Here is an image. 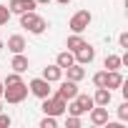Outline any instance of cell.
Returning a JSON list of instances; mask_svg holds the SVG:
<instances>
[{
	"label": "cell",
	"mask_w": 128,
	"mask_h": 128,
	"mask_svg": "<svg viewBox=\"0 0 128 128\" xmlns=\"http://www.w3.org/2000/svg\"><path fill=\"white\" fill-rule=\"evenodd\" d=\"M40 108H43V113L45 116H63L66 113V108H68V100L66 98H60L58 93L55 96H48V98H43V103H40Z\"/></svg>",
	"instance_id": "6da1fadb"
},
{
	"label": "cell",
	"mask_w": 128,
	"mask_h": 128,
	"mask_svg": "<svg viewBox=\"0 0 128 128\" xmlns=\"http://www.w3.org/2000/svg\"><path fill=\"white\" fill-rule=\"evenodd\" d=\"M20 25H23V28H28L30 33H35V35H40V33L48 28V23H45L40 15H35L33 10H28V13H20Z\"/></svg>",
	"instance_id": "7a4b0ae2"
},
{
	"label": "cell",
	"mask_w": 128,
	"mask_h": 128,
	"mask_svg": "<svg viewBox=\"0 0 128 128\" xmlns=\"http://www.w3.org/2000/svg\"><path fill=\"white\" fill-rule=\"evenodd\" d=\"M93 106H96V103H93V98H90V96H86V93H78V96L73 98V103H70L66 110H68L70 116H83V113H88Z\"/></svg>",
	"instance_id": "3957f363"
},
{
	"label": "cell",
	"mask_w": 128,
	"mask_h": 128,
	"mask_svg": "<svg viewBox=\"0 0 128 128\" xmlns=\"http://www.w3.org/2000/svg\"><path fill=\"white\" fill-rule=\"evenodd\" d=\"M25 96H28V86H25V83L5 86V90H3V98H5L8 103H20V100H25Z\"/></svg>",
	"instance_id": "277c9868"
},
{
	"label": "cell",
	"mask_w": 128,
	"mask_h": 128,
	"mask_svg": "<svg viewBox=\"0 0 128 128\" xmlns=\"http://www.w3.org/2000/svg\"><path fill=\"white\" fill-rule=\"evenodd\" d=\"M90 20H93V15L88 13V10H78L73 18H70V23H68V28L73 30V33H83L88 25H90Z\"/></svg>",
	"instance_id": "5b68a950"
},
{
	"label": "cell",
	"mask_w": 128,
	"mask_h": 128,
	"mask_svg": "<svg viewBox=\"0 0 128 128\" xmlns=\"http://www.w3.org/2000/svg\"><path fill=\"white\" fill-rule=\"evenodd\" d=\"M28 90H30L33 96H38V98L43 100V98H48V96H50V83H48V80H45V78L40 76V78H33V80H30Z\"/></svg>",
	"instance_id": "8992f818"
},
{
	"label": "cell",
	"mask_w": 128,
	"mask_h": 128,
	"mask_svg": "<svg viewBox=\"0 0 128 128\" xmlns=\"http://www.w3.org/2000/svg\"><path fill=\"white\" fill-rule=\"evenodd\" d=\"M73 55H76V63H80V66H88V63H93V60H96V48L86 43V45H83V48H78Z\"/></svg>",
	"instance_id": "52a82bcc"
},
{
	"label": "cell",
	"mask_w": 128,
	"mask_h": 128,
	"mask_svg": "<svg viewBox=\"0 0 128 128\" xmlns=\"http://www.w3.org/2000/svg\"><path fill=\"white\" fill-rule=\"evenodd\" d=\"M58 96H60V98H66V100H73V98L78 96V83H76V80H63V78H60Z\"/></svg>",
	"instance_id": "ba28073f"
},
{
	"label": "cell",
	"mask_w": 128,
	"mask_h": 128,
	"mask_svg": "<svg viewBox=\"0 0 128 128\" xmlns=\"http://www.w3.org/2000/svg\"><path fill=\"white\" fill-rule=\"evenodd\" d=\"M108 120V106H93L90 108V123L93 126H106Z\"/></svg>",
	"instance_id": "9c48e42d"
},
{
	"label": "cell",
	"mask_w": 128,
	"mask_h": 128,
	"mask_svg": "<svg viewBox=\"0 0 128 128\" xmlns=\"http://www.w3.org/2000/svg\"><path fill=\"white\" fill-rule=\"evenodd\" d=\"M35 5H38L35 0H10V5H8V8H10V13H18V15H20V13L33 10Z\"/></svg>",
	"instance_id": "30bf717a"
},
{
	"label": "cell",
	"mask_w": 128,
	"mask_h": 128,
	"mask_svg": "<svg viewBox=\"0 0 128 128\" xmlns=\"http://www.w3.org/2000/svg\"><path fill=\"white\" fill-rule=\"evenodd\" d=\"M43 78L48 83H58L63 78V68L58 66V63H55V66H48V68H43Z\"/></svg>",
	"instance_id": "8fae6325"
},
{
	"label": "cell",
	"mask_w": 128,
	"mask_h": 128,
	"mask_svg": "<svg viewBox=\"0 0 128 128\" xmlns=\"http://www.w3.org/2000/svg\"><path fill=\"white\" fill-rule=\"evenodd\" d=\"M63 73H68V80H76V83L86 78V68L80 66V63H73V66H68Z\"/></svg>",
	"instance_id": "7c38bea8"
},
{
	"label": "cell",
	"mask_w": 128,
	"mask_h": 128,
	"mask_svg": "<svg viewBox=\"0 0 128 128\" xmlns=\"http://www.w3.org/2000/svg\"><path fill=\"white\" fill-rule=\"evenodd\" d=\"M10 68L15 73H25L28 70V58L23 53H13V60H10Z\"/></svg>",
	"instance_id": "4fadbf2b"
},
{
	"label": "cell",
	"mask_w": 128,
	"mask_h": 128,
	"mask_svg": "<svg viewBox=\"0 0 128 128\" xmlns=\"http://www.w3.org/2000/svg\"><path fill=\"white\" fill-rule=\"evenodd\" d=\"M5 45H8L10 53H23V50H25V38H23V35H10Z\"/></svg>",
	"instance_id": "5bb4252c"
},
{
	"label": "cell",
	"mask_w": 128,
	"mask_h": 128,
	"mask_svg": "<svg viewBox=\"0 0 128 128\" xmlns=\"http://www.w3.org/2000/svg\"><path fill=\"white\" fill-rule=\"evenodd\" d=\"M123 76L118 70H106V88H120Z\"/></svg>",
	"instance_id": "9a60e30c"
},
{
	"label": "cell",
	"mask_w": 128,
	"mask_h": 128,
	"mask_svg": "<svg viewBox=\"0 0 128 128\" xmlns=\"http://www.w3.org/2000/svg\"><path fill=\"white\" fill-rule=\"evenodd\" d=\"M110 98H113V96H110V88H98L96 96H93V103H96V106H108Z\"/></svg>",
	"instance_id": "2e32d148"
},
{
	"label": "cell",
	"mask_w": 128,
	"mask_h": 128,
	"mask_svg": "<svg viewBox=\"0 0 128 128\" xmlns=\"http://www.w3.org/2000/svg\"><path fill=\"white\" fill-rule=\"evenodd\" d=\"M55 63H58V66H60L63 70H66L68 66H73V63H76V55H73L70 50H63V53H58V58H55Z\"/></svg>",
	"instance_id": "e0dca14e"
},
{
	"label": "cell",
	"mask_w": 128,
	"mask_h": 128,
	"mask_svg": "<svg viewBox=\"0 0 128 128\" xmlns=\"http://www.w3.org/2000/svg\"><path fill=\"white\" fill-rule=\"evenodd\" d=\"M83 45H86V40L80 38V33H73V35L68 38V43H66V48H68L70 53H76V50H78V48H83Z\"/></svg>",
	"instance_id": "ac0fdd59"
},
{
	"label": "cell",
	"mask_w": 128,
	"mask_h": 128,
	"mask_svg": "<svg viewBox=\"0 0 128 128\" xmlns=\"http://www.w3.org/2000/svg\"><path fill=\"white\" fill-rule=\"evenodd\" d=\"M103 66H106V70H118L123 66V60H120V55H106Z\"/></svg>",
	"instance_id": "d6986e66"
},
{
	"label": "cell",
	"mask_w": 128,
	"mask_h": 128,
	"mask_svg": "<svg viewBox=\"0 0 128 128\" xmlns=\"http://www.w3.org/2000/svg\"><path fill=\"white\" fill-rule=\"evenodd\" d=\"M15 83H23V78H20V73H8L5 76V80H3V86H15Z\"/></svg>",
	"instance_id": "ffe728a7"
},
{
	"label": "cell",
	"mask_w": 128,
	"mask_h": 128,
	"mask_svg": "<svg viewBox=\"0 0 128 128\" xmlns=\"http://www.w3.org/2000/svg\"><path fill=\"white\" fill-rule=\"evenodd\" d=\"M10 8L8 5H0V25H8V20H10Z\"/></svg>",
	"instance_id": "44dd1931"
},
{
	"label": "cell",
	"mask_w": 128,
	"mask_h": 128,
	"mask_svg": "<svg viewBox=\"0 0 128 128\" xmlns=\"http://www.w3.org/2000/svg\"><path fill=\"white\" fill-rule=\"evenodd\" d=\"M93 83H96V88H106V70L96 73V76H93Z\"/></svg>",
	"instance_id": "7402d4cb"
},
{
	"label": "cell",
	"mask_w": 128,
	"mask_h": 128,
	"mask_svg": "<svg viewBox=\"0 0 128 128\" xmlns=\"http://www.w3.org/2000/svg\"><path fill=\"white\" fill-rule=\"evenodd\" d=\"M58 126V120H55V116H45L43 120H40V128H55Z\"/></svg>",
	"instance_id": "603a6c76"
},
{
	"label": "cell",
	"mask_w": 128,
	"mask_h": 128,
	"mask_svg": "<svg viewBox=\"0 0 128 128\" xmlns=\"http://www.w3.org/2000/svg\"><path fill=\"white\" fill-rule=\"evenodd\" d=\"M118 118H120V120H128V100H123V103L118 106Z\"/></svg>",
	"instance_id": "cb8c5ba5"
},
{
	"label": "cell",
	"mask_w": 128,
	"mask_h": 128,
	"mask_svg": "<svg viewBox=\"0 0 128 128\" xmlns=\"http://www.w3.org/2000/svg\"><path fill=\"white\" fill-rule=\"evenodd\" d=\"M66 128H80V118H78V116H70V118L66 120Z\"/></svg>",
	"instance_id": "d4e9b609"
},
{
	"label": "cell",
	"mask_w": 128,
	"mask_h": 128,
	"mask_svg": "<svg viewBox=\"0 0 128 128\" xmlns=\"http://www.w3.org/2000/svg\"><path fill=\"white\" fill-rule=\"evenodd\" d=\"M118 43H120V48H128V33H120Z\"/></svg>",
	"instance_id": "484cf974"
},
{
	"label": "cell",
	"mask_w": 128,
	"mask_h": 128,
	"mask_svg": "<svg viewBox=\"0 0 128 128\" xmlns=\"http://www.w3.org/2000/svg\"><path fill=\"white\" fill-rule=\"evenodd\" d=\"M0 126H10V116H3V113H0Z\"/></svg>",
	"instance_id": "4316f807"
},
{
	"label": "cell",
	"mask_w": 128,
	"mask_h": 128,
	"mask_svg": "<svg viewBox=\"0 0 128 128\" xmlns=\"http://www.w3.org/2000/svg\"><path fill=\"white\" fill-rule=\"evenodd\" d=\"M58 3H60V5H68V3H70V0H58Z\"/></svg>",
	"instance_id": "83f0119b"
},
{
	"label": "cell",
	"mask_w": 128,
	"mask_h": 128,
	"mask_svg": "<svg viewBox=\"0 0 128 128\" xmlns=\"http://www.w3.org/2000/svg\"><path fill=\"white\" fill-rule=\"evenodd\" d=\"M3 90H5V86H3V83H0V98H3Z\"/></svg>",
	"instance_id": "f1b7e54d"
},
{
	"label": "cell",
	"mask_w": 128,
	"mask_h": 128,
	"mask_svg": "<svg viewBox=\"0 0 128 128\" xmlns=\"http://www.w3.org/2000/svg\"><path fill=\"white\" fill-rule=\"evenodd\" d=\"M35 3H50V0H35Z\"/></svg>",
	"instance_id": "f546056e"
},
{
	"label": "cell",
	"mask_w": 128,
	"mask_h": 128,
	"mask_svg": "<svg viewBox=\"0 0 128 128\" xmlns=\"http://www.w3.org/2000/svg\"><path fill=\"white\" fill-rule=\"evenodd\" d=\"M0 110H3V103H0Z\"/></svg>",
	"instance_id": "4dcf8cb0"
}]
</instances>
